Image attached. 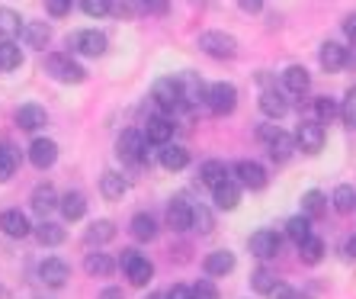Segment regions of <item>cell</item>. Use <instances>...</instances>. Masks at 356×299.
I'll return each instance as SVG.
<instances>
[{
  "label": "cell",
  "mask_w": 356,
  "mask_h": 299,
  "mask_svg": "<svg viewBox=\"0 0 356 299\" xmlns=\"http://www.w3.org/2000/svg\"><path fill=\"white\" fill-rule=\"evenodd\" d=\"M151 97H154V103H158L161 109H167V113H174V109H180L183 103H186L180 77H161V81H154Z\"/></svg>",
  "instance_id": "6da1fadb"
},
{
  "label": "cell",
  "mask_w": 356,
  "mask_h": 299,
  "mask_svg": "<svg viewBox=\"0 0 356 299\" xmlns=\"http://www.w3.org/2000/svg\"><path fill=\"white\" fill-rule=\"evenodd\" d=\"M116 155L122 161H129V164L148 161V139H145V132H138V129H125L116 141Z\"/></svg>",
  "instance_id": "7a4b0ae2"
},
{
  "label": "cell",
  "mask_w": 356,
  "mask_h": 299,
  "mask_svg": "<svg viewBox=\"0 0 356 299\" xmlns=\"http://www.w3.org/2000/svg\"><path fill=\"white\" fill-rule=\"evenodd\" d=\"M45 71H49L55 81H61V84H81L83 77H87V71H83L71 55H61V52H55V55L45 59Z\"/></svg>",
  "instance_id": "3957f363"
},
{
  "label": "cell",
  "mask_w": 356,
  "mask_h": 299,
  "mask_svg": "<svg viewBox=\"0 0 356 299\" xmlns=\"http://www.w3.org/2000/svg\"><path fill=\"white\" fill-rule=\"evenodd\" d=\"M119 267L125 270V277L135 283V286H145V283L154 277V264H151L145 254H138L135 248L122 251V258H119Z\"/></svg>",
  "instance_id": "277c9868"
},
{
  "label": "cell",
  "mask_w": 356,
  "mask_h": 299,
  "mask_svg": "<svg viewBox=\"0 0 356 299\" xmlns=\"http://www.w3.org/2000/svg\"><path fill=\"white\" fill-rule=\"evenodd\" d=\"M199 49L206 52V55H212V59H234L238 55V39L228 33H218V29H212V33H202L199 36Z\"/></svg>",
  "instance_id": "5b68a950"
},
{
  "label": "cell",
  "mask_w": 356,
  "mask_h": 299,
  "mask_svg": "<svg viewBox=\"0 0 356 299\" xmlns=\"http://www.w3.org/2000/svg\"><path fill=\"white\" fill-rule=\"evenodd\" d=\"M206 107L216 113V116H228L234 107H238V91H234V84H212L206 91Z\"/></svg>",
  "instance_id": "8992f818"
},
{
  "label": "cell",
  "mask_w": 356,
  "mask_h": 299,
  "mask_svg": "<svg viewBox=\"0 0 356 299\" xmlns=\"http://www.w3.org/2000/svg\"><path fill=\"white\" fill-rule=\"evenodd\" d=\"M296 145L308 155H315V151L324 148V123L318 119H305V123L296 129Z\"/></svg>",
  "instance_id": "52a82bcc"
},
{
  "label": "cell",
  "mask_w": 356,
  "mask_h": 299,
  "mask_svg": "<svg viewBox=\"0 0 356 299\" xmlns=\"http://www.w3.org/2000/svg\"><path fill=\"white\" fill-rule=\"evenodd\" d=\"M39 280L45 283V286H51V290H61V286L71 280V267L61 258H45L39 264Z\"/></svg>",
  "instance_id": "ba28073f"
},
{
  "label": "cell",
  "mask_w": 356,
  "mask_h": 299,
  "mask_svg": "<svg viewBox=\"0 0 356 299\" xmlns=\"http://www.w3.org/2000/svg\"><path fill=\"white\" fill-rule=\"evenodd\" d=\"M280 245H282V238L273 232V229H260V232H254L250 235V251L257 254V258H276L280 254Z\"/></svg>",
  "instance_id": "9c48e42d"
},
{
  "label": "cell",
  "mask_w": 356,
  "mask_h": 299,
  "mask_svg": "<svg viewBox=\"0 0 356 299\" xmlns=\"http://www.w3.org/2000/svg\"><path fill=\"white\" fill-rule=\"evenodd\" d=\"M167 225H170L174 232H186V229H193V206L183 197L170 199V206H167Z\"/></svg>",
  "instance_id": "30bf717a"
},
{
  "label": "cell",
  "mask_w": 356,
  "mask_h": 299,
  "mask_svg": "<svg viewBox=\"0 0 356 299\" xmlns=\"http://www.w3.org/2000/svg\"><path fill=\"white\" fill-rule=\"evenodd\" d=\"M234 174H238L241 187H250V190H264L266 187V171L257 161H238V164H234Z\"/></svg>",
  "instance_id": "8fae6325"
},
{
  "label": "cell",
  "mask_w": 356,
  "mask_h": 299,
  "mask_svg": "<svg viewBox=\"0 0 356 299\" xmlns=\"http://www.w3.org/2000/svg\"><path fill=\"white\" fill-rule=\"evenodd\" d=\"M45 123H49V113L39 103H23L17 109V125L26 129V132H39V129H45Z\"/></svg>",
  "instance_id": "7c38bea8"
},
{
  "label": "cell",
  "mask_w": 356,
  "mask_h": 299,
  "mask_svg": "<svg viewBox=\"0 0 356 299\" xmlns=\"http://www.w3.org/2000/svg\"><path fill=\"white\" fill-rule=\"evenodd\" d=\"M0 232L10 235V238H26V235L33 232V225H29L26 213H19V209H7V213H0Z\"/></svg>",
  "instance_id": "4fadbf2b"
},
{
  "label": "cell",
  "mask_w": 356,
  "mask_h": 299,
  "mask_svg": "<svg viewBox=\"0 0 356 299\" xmlns=\"http://www.w3.org/2000/svg\"><path fill=\"white\" fill-rule=\"evenodd\" d=\"M29 161H33V167L45 171V167H51L58 161V145L51 139H35L33 145H29Z\"/></svg>",
  "instance_id": "5bb4252c"
},
{
  "label": "cell",
  "mask_w": 356,
  "mask_h": 299,
  "mask_svg": "<svg viewBox=\"0 0 356 299\" xmlns=\"http://www.w3.org/2000/svg\"><path fill=\"white\" fill-rule=\"evenodd\" d=\"M29 203H33V209L39 213V216H49V213H55V209L61 206V197L55 193L51 183H39V187L33 190V197H29Z\"/></svg>",
  "instance_id": "9a60e30c"
},
{
  "label": "cell",
  "mask_w": 356,
  "mask_h": 299,
  "mask_svg": "<svg viewBox=\"0 0 356 299\" xmlns=\"http://www.w3.org/2000/svg\"><path fill=\"white\" fill-rule=\"evenodd\" d=\"M106 36L97 33V29H83V33L74 36V49L81 52V55H90V59H97V55H103L106 52Z\"/></svg>",
  "instance_id": "2e32d148"
},
{
  "label": "cell",
  "mask_w": 356,
  "mask_h": 299,
  "mask_svg": "<svg viewBox=\"0 0 356 299\" xmlns=\"http://www.w3.org/2000/svg\"><path fill=\"white\" fill-rule=\"evenodd\" d=\"M212 199H216V206H218V209H225V213L238 209V203H241V183L228 177L225 183L212 187Z\"/></svg>",
  "instance_id": "e0dca14e"
},
{
  "label": "cell",
  "mask_w": 356,
  "mask_h": 299,
  "mask_svg": "<svg viewBox=\"0 0 356 299\" xmlns=\"http://www.w3.org/2000/svg\"><path fill=\"white\" fill-rule=\"evenodd\" d=\"M170 135H174V123H170V119L148 116V123H145V139H148V145H167Z\"/></svg>",
  "instance_id": "ac0fdd59"
},
{
  "label": "cell",
  "mask_w": 356,
  "mask_h": 299,
  "mask_svg": "<svg viewBox=\"0 0 356 299\" xmlns=\"http://www.w3.org/2000/svg\"><path fill=\"white\" fill-rule=\"evenodd\" d=\"M158 161L167 171H183V167L190 164V151L183 148V145H170V141H167V145H161Z\"/></svg>",
  "instance_id": "d6986e66"
},
{
  "label": "cell",
  "mask_w": 356,
  "mask_h": 299,
  "mask_svg": "<svg viewBox=\"0 0 356 299\" xmlns=\"http://www.w3.org/2000/svg\"><path fill=\"white\" fill-rule=\"evenodd\" d=\"M282 87L289 93H296V97H302V93H308V87H312V77H308V71L302 65H289L282 71Z\"/></svg>",
  "instance_id": "ffe728a7"
},
{
  "label": "cell",
  "mask_w": 356,
  "mask_h": 299,
  "mask_svg": "<svg viewBox=\"0 0 356 299\" xmlns=\"http://www.w3.org/2000/svg\"><path fill=\"white\" fill-rule=\"evenodd\" d=\"M113 238H116V222H109V219H97V222H90V229H87V235H83V241H87L90 248L109 245Z\"/></svg>",
  "instance_id": "44dd1931"
},
{
  "label": "cell",
  "mask_w": 356,
  "mask_h": 299,
  "mask_svg": "<svg viewBox=\"0 0 356 299\" xmlns=\"http://www.w3.org/2000/svg\"><path fill=\"white\" fill-rule=\"evenodd\" d=\"M318 61H321L324 71H340V68L347 65V49L337 45V42H324L321 52H318Z\"/></svg>",
  "instance_id": "7402d4cb"
},
{
  "label": "cell",
  "mask_w": 356,
  "mask_h": 299,
  "mask_svg": "<svg viewBox=\"0 0 356 299\" xmlns=\"http://www.w3.org/2000/svg\"><path fill=\"white\" fill-rule=\"evenodd\" d=\"M23 45L26 49H45L51 39V29L49 23H23Z\"/></svg>",
  "instance_id": "603a6c76"
},
{
  "label": "cell",
  "mask_w": 356,
  "mask_h": 299,
  "mask_svg": "<svg viewBox=\"0 0 356 299\" xmlns=\"http://www.w3.org/2000/svg\"><path fill=\"white\" fill-rule=\"evenodd\" d=\"M260 109H264V116H270V119H282L289 113V103H286V97H282L280 91H264L260 93Z\"/></svg>",
  "instance_id": "cb8c5ba5"
},
{
  "label": "cell",
  "mask_w": 356,
  "mask_h": 299,
  "mask_svg": "<svg viewBox=\"0 0 356 299\" xmlns=\"http://www.w3.org/2000/svg\"><path fill=\"white\" fill-rule=\"evenodd\" d=\"M206 274L209 277H225L234 270V254L232 251H212V254H206Z\"/></svg>",
  "instance_id": "d4e9b609"
},
{
  "label": "cell",
  "mask_w": 356,
  "mask_h": 299,
  "mask_svg": "<svg viewBox=\"0 0 356 299\" xmlns=\"http://www.w3.org/2000/svg\"><path fill=\"white\" fill-rule=\"evenodd\" d=\"M61 216L67 219V222H77V219H83V213H87V199H83V193L77 190H67L65 197H61Z\"/></svg>",
  "instance_id": "484cf974"
},
{
  "label": "cell",
  "mask_w": 356,
  "mask_h": 299,
  "mask_svg": "<svg viewBox=\"0 0 356 299\" xmlns=\"http://www.w3.org/2000/svg\"><path fill=\"white\" fill-rule=\"evenodd\" d=\"M83 270L90 277H109L116 270V261L109 258V254H103V251H93V254H87V261H83Z\"/></svg>",
  "instance_id": "4316f807"
},
{
  "label": "cell",
  "mask_w": 356,
  "mask_h": 299,
  "mask_svg": "<svg viewBox=\"0 0 356 299\" xmlns=\"http://www.w3.org/2000/svg\"><path fill=\"white\" fill-rule=\"evenodd\" d=\"M125 190H129V183H125V177L116 174V171H106V174L99 177V193L106 199H122Z\"/></svg>",
  "instance_id": "83f0119b"
},
{
  "label": "cell",
  "mask_w": 356,
  "mask_h": 299,
  "mask_svg": "<svg viewBox=\"0 0 356 299\" xmlns=\"http://www.w3.org/2000/svg\"><path fill=\"white\" fill-rule=\"evenodd\" d=\"M17 167H19V151L10 141H0V183L17 174Z\"/></svg>",
  "instance_id": "f1b7e54d"
},
{
  "label": "cell",
  "mask_w": 356,
  "mask_h": 299,
  "mask_svg": "<svg viewBox=\"0 0 356 299\" xmlns=\"http://www.w3.org/2000/svg\"><path fill=\"white\" fill-rule=\"evenodd\" d=\"M23 65V49L13 39L0 42V71H17Z\"/></svg>",
  "instance_id": "f546056e"
},
{
  "label": "cell",
  "mask_w": 356,
  "mask_h": 299,
  "mask_svg": "<svg viewBox=\"0 0 356 299\" xmlns=\"http://www.w3.org/2000/svg\"><path fill=\"white\" fill-rule=\"evenodd\" d=\"M228 181V167L225 161H206V164L199 167V183H206V187H218V183Z\"/></svg>",
  "instance_id": "4dcf8cb0"
},
{
  "label": "cell",
  "mask_w": 356,
  "mask_h": 299,
  "mask_svg": "<svg viewBox=\"0 0 356 299\" xmlns=\"http://www.w3.org/2000/svg\"><path fill=\"white\" fill-rule=\"evenodd\" d=\"M33 235L39 238V245H45V248H55V245H61V241H65V229H61L58 222H42V225H35Z\"/></svg>",
  "instance_id": "1f68e13d"
},
{
  "label": "cell",
  "mask_w": 356,
  "mask_h": 299,
  "mask_svg": "<svg viewBox=\"0 0 356 299\" xmlns=\"http://www.w3.org/2000/svg\"><path fill=\"white\" fill-rule=\"evenodd\" d=\"M23 33V17L17 10L0 7V39H13V36Z\"/></svg>",
  "instance_id": "d6a6232c"
},
{
  "label": "cell",
  "mask_w": 356,
  "mask_h": 299,
  "mask_svg": "<svg viewBox=\"0 0 356 299\" xmlns=\"http://www.w3.org/2000/svg\"><path fill=\"white\" fill-rule=\"evenodd\" d=\"M129 229H132V235L138 241H151L154 235H158V222H154V216H148V213H138Z\"/></svg>",
  "instance_id": "836d02e7"
},
{
  "label": "cell",
  "mask_w": 356,
  "mask_h": 299,
  "mask_svg": "<svg viewBox=\"0 0 356 299\" xmlns=\"http://www.w3.org/2000/svg\"><path fill=\"white\" fill-rule=\"evenodd\" d=\"M286 235H289L296 245L308 241V238H312V219H308V216H292L289 222H286Z\"/></svg>",
  "instance_id": "e575fe53"
},
{
  "label": "cell",
  "mask_w": 356,
  "mask_h": 299,
  "mask_svg": "<svg viewBox=\"0 0 356 299\" xmlns=\"http://www.w3.org/2000/svg\"><path fill=\"white\" fill-rule=\"evenodd\" d=\"M327 209V199H324V193L321 190H308L305 197H302V216H308V219H318Z\"/></svg>",
  "instance_id": "d590c367"
},
{
  "label": "cell",
  "mask_w": 356,
  "mask_h": 299,
  "mask_svg": "<svg viewBox=\"0 0 356 299\" xmlns=\"http://www.w3.org/2000/svg\"><path fill=\"white\" fill-rule=\"evenodd\" d=\"M292 151H296V139H289V135L282 132V135H276L273 141H270V158L273 161H289L292 158Z\"/></svg>",
  "instance_id": "8d00e7d4"
},
{
  "label": "cell",
  "mask_w": 356,
  "mask_h": 299,
  "mask_svg": "<svg viewBox=\"0 0 356 299\" xmlns=\"http://www.w3.org/2000/svg\"><path fill=\"white\" fill-rule=\"evenodd\" d=\"M216 229V219H212V209L209 206H193V232H199V235H209Z\"/></svg>",
  "instance_id": "74e56055"
},
{
  "label": "cell",
  "mask_w": 356,
  "mask_h": 299,
  "mask_svg": "<svg viewBox=\"0 0 356 299\" xmlns=\"http://www.w3.org/2000/svg\"><path fill=\"white\" fill-rule=\"evenodd\" d=\"M331 203H334V209H337V213H350V209L356 206V190L350 187V183H340L337 190H334Z\"/></svg>",
  "instance_id": "f35d334b"
},
{
  "label": "cell",
  "mask_w": 356,
  "mask_h": 299,
  "mask_svg": "<svg viewBox=\"0 0 356 299\" xmlns=\"http://www.w3.org/2000/svg\"><path fill=\"white\" fill-rule=\"evenodd\" d=\"M298 254H302V261H305V264H318V261L324 258V241L312 235L308 241H302V245H298Z\"/></svg>",
  "instance_id": "ab89813d"
},
{
  "label": "cell",
  "mask_w": 356,
  "mask_h": 299,
  "mask_svg": "<svg viewBox=\"0 0 356 299\" xmlns=\"http://www.w3.org/2000/svg\"><path fill=\"white\" fill-rule=\"evenodd\" d=\"M183 81V93H186V103H206V91L209 87H202V81H196L193 75L180 77Z\"/></svg>",
  "instance_id": "60d3db41"
},
{
  "label": "cell",
  "mask_w": 356,
  "mask_h": 299,
  "mask_svg": "<svg viewBox=\"0 0 356 299\" xmlns=\"http://www.w3.org/2000/svg\"><path fill=\"white\" fill-rule=\"evenodd\" d=\"M276 283H280V280H276V274H273V270H266V267L254 270V277H250V286H254L257 293H266V296H270V290H273Z\"/></svg>",
  "instance_id": "b9f144b4"
},
{
  "label": "cell",
  "mask_w": 356,
  "mask_h": 299,
  "mask_svg": "<svg viewBox=\"0 0 356 299\" xmlns=\"http://www.w3.org/2000/svg\"><path fill=\"white\" fill-rule=\"evenodd\" d=\"M315 113H318V123H331L334 116H340V107L334 97H318L315 100Z\"/></svg>",
  "instance_id": "7bdbcfd3"
},
{
  "label": "cell",
  "mask_w": 356,
  "mask_h": 299,
  "mask_svg": "<svg viewBox=\"0 0 356 299\" xmlns=\"http://www.w3.org/2000/svg\"><path fill=\"white\" fill-rule=\"evenodd\" d=\"M340 116H343V123H347L350 129H356V87H350L343 103H340Z\"/></svg>",
  "instance_id": "ee69618b"
},
{
  "label": "cell",
  "mask_w": 356,
  "mask_h": 299,
  "mask_svg": "<svg viewBox=\"0 0 356 299\" xmlns=\"http://www.w3.org/2000/svg\"><path fill=\"white\" fill-rule=\"evenodd\" d=\"M81 7L87 17H106L109 13V0H81Z\"/></svg>",
  "instance_id": "f6af8a7d"
},
{
  "label": "cell",
  "mask_w": 356,
  "mask_h": 299,
  "mask_svg": "<svg viewBox=\"0 0 356 299\" xmlns=\"http://www.w3.org/2000/svg\"><path fill=\"white\" fill-rule=\"evenodd\" d=\"M193 299H218V290L212 280H199L196 286H193Z\"/></svg>",
  "instance_id": "bcb514c9"
},
{
  "label": "cell",
  "mask_w": 356,
  "mask_h": 299,
  "mask_svg": "<svg viewBox=\"0 0 356 299\" xmlns=\"http://www.w3.org/2000/svg\"><path fill=\"white\" fill-rule=\"evenodd\" d=\"M138 7L161 17V13H167V10H170V0H138Z\"/></svg>",
  "instance_id": "7dc6e473"
},
{
  "label": "cell",
  "mask_w": 356,
  "mask_h": 299,
  "mask_svg": "<svg viewBox=\"0 0 356 299\" xmlns=\"http://www.w3.org/2000/svg\"><path fill=\"white\" fill-rule=\"evenodd\" d=\"M45 7L51 17H65V13H71V0H45Z\"/></svg>",
  "instance_id": "c3c4849f"
},
{
  "label": "cell",
  "mask_w": 356,
  "mask_h": 299,
  "mask_svg": "<svg viewBox=\"0 0 356 299\" xmlns=\"http://www.w3.org/2000/svg\"><path fill=\"white\" fill-rule=\"evenodd\" d=\"M292 296H296V290H292V286H286V283H276V286H273V290H270V299H292Z\"/></svg>",
  "instance_id": "681fc988"
},
{
  "label": "cell",
  "mask_w": 356,
  "mask_h": 299,
  "mask_svg": "<svg viewBox=\"0 0 356 299\" xmlns=\"http://www.w3.org/2000/svg\"><path fill=\"white\" fill-rule=\"evenodd\" d=\"M257 135H260V141H266V145H270L276 135H282V129H280V125H260Z\"/></svg>",
  "instance_id": "f907efd6"
},
{
  "label": "cell",
  "mask_w": 356,
  "mask_h": 299,
  "mask_svg": "<svg viewBox=\"0 0 356 299\" xmlns=\"http://www.w3.org/2000/svg\"><path fill=\"white\" fill-rule=\"evenodd\" d=\"M167 299H193V290L190 286H183V283H177L174 290L167 293Z\"/></svg>",
  "instance_id": "816d5d0a"
},
{
  "label": "cell",
  "mask_w": 356,
  "mask_h": 299,
  "mask_svg": "<svg viewBox=\"0 0 356 299\" xmlns=\"http://www.w3.org/2000/svg\"><path fill=\"white\" fill-rule=\"evenodd\" d=\"M241 10H244V13H260V10H264V0H241Z\"/></svg>",
  "instance_id": "f5cc1de1"
},
{
  "label": "cell",
  "mask_w": 356,
  "mask_h": 299,
  "mask_svg": "<svg viewBox=\"0 0 356 299\" xmlns=\"http://www.w3.org/2000/svg\"><path fill=\"white\" fill-rule=\"evenodd\" d=\"M343 33H347V36H350V39H353V42H356V13H350V17H347V20H343Z\"/></svg>",
  "instance_id": "db71d44e"
},
{
  "label": "cell",
  "mask_w": 356,
  "mask_h": 299,
  "mask_svg": "<svg viewBox=\"0 0 356 299\" xmlns=\"http://www.w3.org/2000/svg\"><path fill=\"white\" fill-rule=\"evenodd\" d=\"M97 299H125V296H122V290H119V286H106V290L99 293Z\"/></svg>",
  "instance_id": "11a10c76"
},
{
  "label": "cell",
  "mask_w": 356,
  "mask_h": 299,
  "mask_svg": "<svg viewBox=\"0 0 356 299\" xmlns=\"http://www.w3.org/2000/svg\"><path fill=\"white\" fill-rule=\"evenodd\" d=\"M347 68H353V71H356V45H353V49H347Z\"/></svg>",
  "instance_id": "9f6ffc18"
},
{
  "label": "cell",
  "mask_w": 356,
  "mask_h": 299,
  "mask_svg": "<svg viewBox=\"0 0 356 299\" xmlns=\"http://www.w3.org/2000/svg\"><path fill=\"white\" fill-rule=\"evenodd\" d=\"M347 254H350V258H356V235H350V241H347Z\"/></svg>",
  "instance_id": "6f0895ef"
},
{
  "label": "cell",
  "mask_w": 356,
  "mask_h": 299,
  "mask_svg": "<svg viewBox=\"0 0 356 299\" xmlns=\"http://www.w3.org/2000/svg\"><path fill=\"white\" fill-rule=\"evenodd\" d=\"M148 299H167V293H151Z\"/></svg>",
  "instance_id": "680465c9"
},
{
  "label": "cell",
  "mask_w": 356,
  "mask_h": 299,
  "mask_svg": "<svg viewBox=\"0 0 356 299\" xmlns=\"http://www.w3.org/2000/svg\"><path fill=\"white\" fill-rule=\"evenodd\" d=\"M292 299H308V296H298V293H296V296H292Z\"/></svg>",
  "instance_id": "91938a15"
}]
</instances>
